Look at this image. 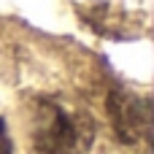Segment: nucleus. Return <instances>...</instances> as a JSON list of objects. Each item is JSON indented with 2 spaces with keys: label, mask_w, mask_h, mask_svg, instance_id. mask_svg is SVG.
Returning <instances> with one entry per match:
<instances>
[{
  "label": "nucleus",
  "mask_w": 154,
  "mask_h": 154,
  "mask_svg": "<svg viewBox=\"0 0 154 154\" xmlns=\"http://www.w3.org/2000/svg\"><path fill=\"white\" fill-rule=\"evenodd\" d=\"M24 127L30 154H87L95 141L92 116L49 95H38L27 103Z\"/></svg>",
  "instance_id": "nucleus-1"
},
{
  "label": "nucleus",
  "mask_w": 154,
  "mask_h": 154,
  "mask_svg": "<svg viewBox=\"0 0 154 154\" xmlns=\"http://www.w3.org/2000/svg\"><path fill=\"white\" fill-rule=\"evenodd\" d=\"M108 119L122 143H143L152 133V103L146 95L116 87L108 95Z\"/></svg>",
  "instance_id": "nucleus-2"
},
{
  "label": "nucleus",
  "mask_w": 154,
  "mask_h": 154,
  "mask_svg": "<svg viewBox=\"0 0 154 154\" xmlns=\"http://www.w3.org/2000/svg\"><path fill=\"white\" fill-rule=\"evenodd\" d=\"M0 154H11V138L5 130V122L0 119Z\"/></svg>",
  "instance_id": "nucleus-3"
}]
</instances>
